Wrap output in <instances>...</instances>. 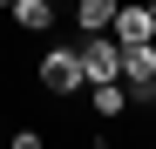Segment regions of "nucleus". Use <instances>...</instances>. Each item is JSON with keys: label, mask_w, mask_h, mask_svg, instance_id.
<instances>
[{"label": "nucleus", "mask_w": 156, "mask_h": 149, "mask_svg": "<svg viewBox=\"0 0 156 149\" xmlns=\"http://www.w3.org/2000/svg\"><path fill=\"white\" fill-rule=\"evenodd\" d=\"M34 81L48 95H82L88 88V74H82V54H75V41H55V47H41V61H34Z\"/></svg>", "instance_id": "nucleus-1"}, {"label": "nucleus", "mask_w": 156, "mask_h": 149, "mask_svg": "<svg viewBox=\"0 0 156 149\" xmlns=\"http://www.w3.org/2000/svg\"><path fill=\"white\" fill-rule=\"evenodd\" d=\"M75 54H82L88 88H95V81H122V41H115V34H82Z\"/></svg>", "instance_id": "nucleus-2"}, {"label": "nucleus", "mask_w": 156, "mask_h": 149, "mask_svg": "<svg viewBox=\"0 0 156 149\" xmlns=\"http://www.w3.org/2000/svg\"><path fill=\"white\" fill-rule=\"evenodd\" d=\"M109 34H115L122 47H149V41H156V14H149V0H115Z\"/></svg>", "instance_id": "nucleus-3"}, {"label": "nucleus", "mask_w": 156, "mask_h": 149, "mask_svg": "<svg viewBox=\"0 0 156 149\" xmlns=\"http://www.w3.org/2000/svg\"><path fill=\"white\" fill-rule=\"evenodd\" d=\"M122 88H129V109H143V95L156 88V41L149 47H122Z\"/></svg>", "instance_id": "nucleus-4"}, {"label": "nucleus", "mask_w": 156, "mask_h": 149, "mask_svg": "<svg viewBox=\"0 0 156 149\" xmlns=\"http://www.w3.org/2000/svg\"><path fill=\"white\" fill-rule=\"evenodd\" d=\"M7 20H14L20 34H48V27H55V0H14Z\"/></svg>", "instance_id": "nucleus-5"}, {"label": "nucleus", "mask_w": 156, "mask_h": 149, "mask_svg": "<svg viewBox=\"0 0 156 149\" xmlns=\"http://www.w3.org/2000/svg\"><path fill=\"white\" fill-rule=\"evenodd\" d=\"M115 20V0H75V41L82 34H109Z\"/></svg>", "instance_id": "nucleus-6"}, {"label": "nucleus", "mask_w": 156, "mask_h": 149, "mask_svg": "<svg viewBox=\"0 0 156 149\" xmlns=\"http://www.w3.org/2000/svg\"><path fill=\"white\" fill-rule=\"evenodd\" d=\"M88 102H95V115H109V122H115V115L129 109V88H122V81H95V88H88Z\"/></svg>", "instance_id": "nucleus-7"}, {"label": "nucleus", "mask_w": 156, "mask_h": 149, "mask_svg": "<svg viewBox=\"0 0 156 149\" xmlns=\"http://www.w3.org/2000/svg\"><path fill=\"white\" fill-rule=\"evenodd\" d=\"M7 149H48V142H41V129H14V136H7Z\"/></svg>", "instance_id": "nucleus-8"}, {"label": "nucleus", "mask_w": 156, "mask_h": 149, "mask_svg": "<svg viewBox=\"0 0 156 149\" xmlns=\"http://www.w3.org/2000/svg\"><path fill=\"white\" fill-rule=\"evenodd\" d=\"M143 109H149V115H156V88H149V95H143Z\"/></svg>", "instance_id": "nucleus-9"}, {"label": "nucleus", "mask_w": 156, "mask_h": 149, "mask_svg": "<svg viewBox=\"0 0 156 149\" xmlns=\"http://www.w3.org/2000/svg\"><path fill=\"white\" fill-rule=\"evenodd\" d=\"M0 20H7V14H0Z\"/></svg>", "instance_id": "nucleus-10"}, {"label": "nucleus", "mask_w": 156, "mask_h": 149, "mask_svg": "<svg viewBox=\"0 0 156 149\" xmlns=\"http://www.w3.org/2000/svg\"><path fill=\"white\" fill-rule=\"evenodd\" d=\"M0 149H7V142H0Z\"/></svg>", "instance_id": "nucleus-11"}]
</instances>
